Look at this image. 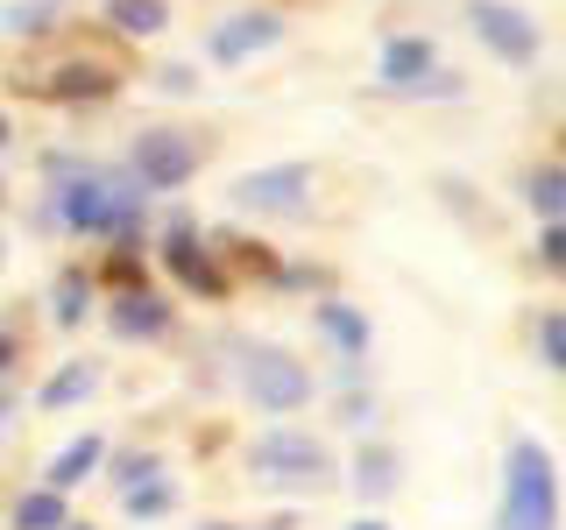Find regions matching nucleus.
<instances>
[{"instance_id": "1", "label": "nucleus", "mask_w": 566, "mask_h": 530, "mask_svg": "<svg viewBox=\"0 0 566 530\" xmlns=\"http://www.w3.org/2000/svg\"><path fill=\"white\" fill-rule=\"evenodd\" d=\"M35 170L50 177V199L43 220L71 241H135L142 234V212H149V191L128 177V163H93V156H71V149H43Z\"/></svg>"}, {"instance_id": "2", "label": "nucleus", "mask_w": 566, "mask_h": 530, "mask_svg": "<svg viewBox=\"0 0 566 530\" xmlns=\"http://www.w3.org/2000/svg\"><path fill=\"white\" fill-rule=\"evenodd\" d=\"M495 530H559V467L545 438L517 432L503 446V517Z\"/></svg>"}, {"instance_id": "3", "label": "nucleus", "mask_w": 566, "mask_h": 530, "mask_svg": "<svg viewBox=\"0 0 566 530\" xmlns=\"http://www.w3.org/2000/svg\"><path fill=\"white\" fill-rule=\"evenodd\" d=\"M248 467H255V481L270 488H333L340 474H333V446L305 424H270V432H255V446H248Z\"/></svg>"}, {"instance_id": "4", "label": "nucleus", "mask_w": 566, "mask_h": 530, "mask_svg": "<svg viewBox=\"0 0 566 530\" xmlns=\"http://www.w3.org/2000/svg\"><path fill=\"white\" fill-rule=\"evenodd\" d=\"M120 163H128V177L149 191V199L156 191H185L191 177L206 170V135L199 128H142Z\"/></svg>"}, {"instance_id": "5", "label": "nucleus", "mask_w": 566, "mask_h": 530, "mask_svg": "<svg viewBox=\"0 0 566 530\" xmlns=\"http://www.w3.org/2000/svg\"><path fill=\"white\" fill-rule=\"evenodd\" d=\"M156 269H164L177 290H191V297H212L220 305L234 283H227V269H220V255H212V241L199 234V220H191L185 205L164 220V234H156Z\"/></svg>"}, {"instance_id": "6", "label": "nucleus", "mask_w": 566, "mask_h": 530, "mask_svg": "<svg viewBox=\"0 0 566 530\" xmlns=\"http://www.w3.org/2000/svg\"><path fill=\"white\" fill-rule=\"evenodd\" d=\"M312 368L297 361L291 347H248V361H241V396L255 403L262 417H297L312 403Z\"/></svg>"}, {"instance_id": "7", "label": "nucleus", "mask_w": 566, "mask_h": 530, "mask_svg": "<svg viewBox=\"0 0 566 530\" xmlns=\"http://www.w3.org/2000/svg\"><path fill=\"white\" fill-rule=\"evenodd\" d=\"M312 184H318L312 163H262V170H241L234 184H227V205L255 212V220H305Z\"/></svg>"}, {"instance_id": "8", "label": "nucleus", "mask_w": 566, "mask_h": 530, "mask_svg": "<svg viewBox=\"0 0 566 530\" xmlns=\"http://www.w3.org/2000/svg\"><path fill=\"white\" fill-rule=\"evenodd\" d=\"M120 71L99 64V57H57L50 71H29V78H14V93L22 99H43V106H106L120 99Z\"/></svg>"}, {"instance_id": "9", "label": "nucleus", "mask_w": 566, "mask_h": 530, "mask_svg": "<svg viewBox=\"0 0 566 530\" xmlns=\"http://www.w3.org/2000/svg\"><path fill=\"white\" fill-rule=\"evenodd\" d=\"M460 14H468V29L482 35L489 57H503V64H517V71H531V64L545 57V35H538V22H531L517 0H460Z\"/></svg>"}, {"instance_id": "10", "label": "nucleus", "mask_w": 566, "mask_h": 530, "mask_svg": "<svg viewBox=\"0 0 566 530\" xmlns=\"http://www.w3.org/2000/svg\"><path fill=\"white\" fill-rule=\"evenodd\" d=\"M283 35H291V22H283L276 8H241V14H227V22L206 29V57L234 71V64H248V57H270Z\"/></svg>"}, {"instance_id": "11", "label": "nucleus", "mask_w": 566, "mask_h": 530, "mask_svg": "<svg viewBox=\"0 0 566 530\" xmlns=\"http://www.w3.org/2000/svg\"><path fill=\"white\" fill-rule=\"evenodd\" d=\"M106 326H114V340H164L177 326V305L164 290H149V283H135V290H106Z\"/></svg>"}, {"instance_id": "12", "label": "nucleus", "mask_w": 566, "mask_h": 530, "mask_svg": "<svg viewBox=\"0 0 566 530\" xmlns=\"http://www.w3.org/2000/svg\"><path fill=\"white\" fill-rule=\"evenodd\" d=\"M432 71H439V43H432V35H389L382 57H376V93L411 99Z\"/></svg>"}, {"instance_id": "13", "label": "nucleus", "mask_w": 566, "mask_h": 530, "mask_svg": "<svg viewBox=\"0 0 566 530\" xmlns=\"http://www.w3.org/2000/svg\"><path fill=\"white\" fill-rule=\"evenodd\" d=\"M312 326H318V340H326V347H340V361H368V347H376L368 311L347 305V297H333V290L312 297Z\"/></svg>"}, {"instance_id": "14", "label": "nucleus", "mask_w": 566, "mask_h": 530, "mask_svg": "<svg viewBox=\"0 0 566 530\" xmlns=\"http://www.w3.org/2000/svg\"><path fill=\"white\" fill-rule=\"evenodd\" d=\"M397 488H403V453L368 432L361 446H354V495H361V502H389Z\"/></svg>"}, {"instance_id": "15", "label": "nucleus", "mask_w": 566, "mask_h": 530, "mask_svg": "<svg viewBox=\"0 0 566 530\" xmlns=\"http://www.w3.org/2000/svg\"><path fill=\"white\" fill-rule=\"evenodd\" d=\"M93 305H99L93 269H85V262H64V269L50 276V326H57V332L85 326V318H93Z\"/></svg>"}, {"instance_id": "16", "label": "nucleus", "mask_w": 566, "mask_h": 530, "mask_svg": "<svg viewBox=\"0 0 566 530\" xmlns=\"http://www.w3.org/2000/svg\"><path fill=\"white\" fill-rule=\"evenodd\" d=\"M99 459H106V438H99V432H78L64 453H50V467H43V488H57V495L85 488V481L99 474Z\"/></svg>"}, {"instance_id": "17", "label": "nucleus", "mask_w": 566, "mask_h": 530, "mask_svg": "<svg viewBox=\"0 0 566 530\" xmlns=\"http://www.w3.org/2000/svg\"><path fill=\"white\" fill-rule=\"evenodd\" d=\"M99 22L128 43H149V35L170 29V0H99Z\"/></svg>"}, {"instance_id": "18", "label": "nucleus", "mask_w": 566, "mask_h": 530, "mask_svg": "<svg viewBox=\"0 0 566 530\" xmlns=\"http://www.w3.org/2000/svg\"><path fill=\"white\" fill-rule=\"evenodd\" d=\"M99 389V361H64V368H50L43 389H35V403L43 411H71V403H85Z\"/></svg>"}, {"instance_id": "19", "label": "nucleus", "mask_w": 566, "mask_h": 530, "mask_svg": "<svg viewBox=\"0 0 566 530\" xmlns=\"http://www.w3.org/2000/svg\"><path fill=\"white\" fill-rule=\"evenodd\" d=\"M177 502H185V488H177L170 474H149V481L120 488V517H128V523H156V517H170Z\"/></svg>"}, {"instance_id": "20", "label": "nucleus", "mask_w": 566, "mask_h": 530, "mask_svg": "<svg viewBox=\"0 0 566 530\" xmlns=\"http://www.w3.org/2000/svg\"><path fill=\"white\" fill-rule=\"evenodd\" d=\"M64 523H71V495L57 488H29L8 517V530H64Z\"/></svg>"}, {"instance_id": "21", "label": "nucleus", "mask_w": 566, "mask_h": 530, "mask_svg": "<svg viewBox=\"0 0 566 530\" xmlns=\"http://www.w3.org/2000/svg\"><path fill=\"white\" fill-rule=\"evenodd\" d=\"M99 474H106V481H114V495H120V488L149 481V474H164V453H156V446H114V453L99 459Z\"/></svg>"}, {"instance_id": "22", "label": "nucleus", "mask_w": 566, "mask_h": 530, "mask_svg": "<svg viewBox=\"0 0 566 530\" xmlns=\"http://www.w3.org/2000/svg\"><path fill=\"white\" fill-rule=\"evenodd\" d=\"M524 205L538 220H566V163H538L524 177Z\"/></svg>"}, {"instance_id": "23", "label": "nucleus", "mask_w": 566, "mask_h": 530, "mask_svg": "<svg viewBox=\"0 0 566 530\" xmlns=\"http://www.w3.org/2000/svg\"><path fill=\"white\" fill-rule=\"evenodd\" d=\"M64 29V14H57V0H14V8H0V35H57Z\"/></svg>"}, {"instance_id": "24", "label": "nucleus", "mask_w": 566, "mask_h": 530, "mask_svg": "<svg viewBox=\"0 0 566 530\" xmlns=\"http://www.w3.org/2000/svg\"><path fill=\"white\" fill-rule=\"evenodd\" d=\"M538 361L566 375V311H538Z\"/></svg>"}, {"instance_id": "25", "label": "nucleus", "mask_w": 566, "mask_h": 530, "mask_svg": "<svg viewBox=\"0 0 566 530\" xmlns=\"http://www.w3.org/2000/svg\"><path fill=\"white\" fill-rule=\"evenodd\" d=\"M156 93H164V99H191V93H199V71H191V64H164V71H156Z\"/></svg>"}, {"instance_id": "26", "label": "nucleus", "mask_w": 566, "mask_h": 530, "mask_svg": "<svg viewBox=\"0 0 566 530\" xmlns=\"http://www.w3.org/2000/svg\"><path fill=\"white\" fill-rule=\"evenodd\" d=\"M538 262L553 276H566V220H545V234H538Z\"/></svg>"}, {"instance_id": "27", "label": "nucleus", "mask_w": 566, "mask_h": 530, "mask_svg": "<svg viewBox=\"0 0 566 530\" xmlns=\"http://www.w3.org/2000/svg\"><path fill=\"white\" fill-rule=\"evenodd\" d=\"M14 361H22V340H14V332H8V326H0V375H8V368H14Z\"/></svg>"}, {"instance_id": "28", "label": "nucleus", "mask_w": 566, "mask_h": 530, "mask_svg": "<svg viewBox=\"0 0 566 530\" xmlns=\"http://www.w3.org/2000/svg\"><path fill=\"white\" fill-rule=\"evenodd\" d=\"M8 141H14V114L0 106V156H8Z\"/></svg>"}, {"instance_id": "29", "label": "nucleus", "mask_w": 566, "mask_h": 530, "mask_svg": "<svg viewBox=\"0 0 566 530\" xmlns=\"http://www.w3.org/2000/svg\"><path fill=\"white\" fill-rule=\"evenodd\" d=\"M347 530H397V523H389V517H354Z\"/></svg>"}, {"instance_id": "30", "label": "nucleus", "mask_w": 566, "mask_h": 530, "mask_svg": "<svg viewBox=\"0 0 566 530\" xmlns=\"http://www.w3.org/2000/svg\"><path fill=\"white\" fill-rule=\"evenodd\" d=\"M262 530H297V517H291V509H283V517H270Z\"/></svg>"}, {"instance_id": "31", "label": "nucleus", "mask_w": 566, "mask_h": 530, "mask_svg": "<svg viewBox=\"0 0 566 530\" xmlns=\"http://www.w3.org/2000/svg\"><path fill=\"white\" fill-rule=\"evenodd\" d=\"M0 424H14V396H8V389H0Z\"/></svg>"}, {"instance_id": "32", "label": "nucleus", "mask_w": 566, "mask_h": 530, "mask_svg": "<svg viewBox=\"0 0 566 530\" xmlns=\"http://www.w3.org/2000/svg\"><path fill=\"white\" fill-rule=\"evenodd\" d=\"M8 199H14V191H8V170H0V212H8Z\"/></svg>"}, {"instance_id": "33", "label": "nucleus", "mask_w": 566, "mask_h": 530, "mask_svg": "<svg viewBox=\"0 0 566 530\" xmlns=\"http://www.w3.org/2000/svg\"><path fill=\"white\" fill-rule=\"evenodd\" d=\"M199 530H241V523H199Z\"/></svg>"}, {"instance_id": "34", "label": "nucleus", "mask_w": 566, "mask_h": 530, "mask_svg": "<svg viewBox=\"0 0 566 530\" xmlns=\"http://www.w3.org/2000/svg\"><path fill=\"white\" fill-rule=\"evenodd\" d=\"M64 530H93V523H78V517H71V523H64Z\"/></svg>"}, {"instance_id": "35", "label": "nucleus", "mask_w": 566, "mask_h": 530, "mask_svg": "<svg viewBox=\"0 0 566 530\" xmlns=\"http://www.w3.org/2000/svg\"><path fill=\"white\" fill-rule=\"evenodd\" d=\"M0 269H8V241H0Z\"/></svg>"}]
</instances>
